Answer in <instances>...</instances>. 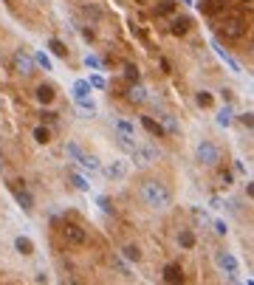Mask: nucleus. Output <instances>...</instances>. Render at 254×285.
I'll list each match as a JSON object with an SVG mask.
<instances>
[{"mask_svg":"<svg viewBox=\"0 0 254 285\" xmlns=\"http://www.w3.org/2000/svg\"><path fill=\"white\" fill-rule=\"evenodd\" d=\"M178 12V3L175 0H158L156 6H153V17L161 20V17H169V14Z\"/></svg>","mask_w":254,"mask_h":285,"instance_id":"4468645a","label":"nucleus"},{"mask_svg":"<svg viewBox=\"0 0 254 285\" xmlns=\"http://www.w3.org/2000/svg\"><path fill=\"white\" fill-rule=\"evenodd\" d=\"M113 144L119 147L121 152H127V156H130V150H133L139 141H136V136H127V133H119V130H116V133H113Z\"/></svg>","mask_w":254,"mask_h":285,"instance_id":"2eb2a0df","label":"nucleus"},{"mask_svg":"<svg viewBox=\"0 0 254 285\" xmlns=\"http://www.w3.org/2000/svg\"><path fill=\"white\" fill-rule=\"evenodd\" d=\"M178 246H181V249H195L192 229H181V231H178Z\"/></svg>","mask_w":254,"mask_h":285,"instance_id":"a878e982","label":"nucleus"},{"mask_svg":"<svg viewBox=\"0 0 254 285\" xmlns=\"http://www.w3.org/2000/svg\"><path fill=\"white\" fill-rule=\"evenodd\" d=\"M161 279H164L167 285H172V282H184V271H181V266H175V263H169V266H164Z\"/></svg>","mask_w":254,"mask_h":285,"instance_id":"dca6fc26","label":"nucleus"},{"mask_svg":"<svg viewBox=\"0 0 254 285\" xmlns=\"http://www.w3.org/2000/svg\"><path fill=\"white\" fill-rule=\"evenodd\" d=\"M12 195H14V200L20 203V209H23L26 215L34 212V195L26 189V184H23V181H12Z\"/></svg>","mask_w":254,"mask_h":285,"instance_id":"423d86ee","label":"nucleus"},{"mask_svg":"<svg viewBox=\"0 0 254 285\" xmlns=\"http://www.w3.org/2000/svg\"><path fill=\"white\" fill-rule=\"evenodd\" d=\"M34 282H48V274H42V271H40V274L34 277Z\"/></svg>","mask_w":254,"mask_h":285,"instance_id":"c03bdc74","label":"nucleus"},{"mask_svg":"<svg viewBox=\"0 0 254 285\" xmlns=\"http://www.w3.org/2000/svg\"><path fill=\"white\" fill-rule=\"evenodd\" d=\"M40 121H45V124H54L57 113H54V110H40Z\"/></svg>","mask_w":254,"mask_h":285,"instance_id":"4c0bfd02","label":"nucleus"},{"mask_svg":"<svg viewBox=\"0 0 254 285\" xmlns=\"http://www.w3.org/2000/svg\"><path fill=\"white\" fill-rule=\"evenodd\" d=\"M218 34L223 37V40H243V37H246V20L235 12L223 14V17L218 20Z\"/></svg>","mask_w":254,"mask_h":285,"instance_id":"f03ea898","label":"nucleus"},{"mask_svg":"<svg viewBox=\"0 0 254 285\" xmlns=\"http://www.w3.org/2000/svg\"><path fill=\"white\" fill-rule=\"evenodd\" d=\"M220 187H223V189H229V187H232V172H229V170L220 172Z\"/></svg>","mask_w":254,"mask_h":285,"instance_id":"a19ab883","label":"nucleus"},{"mask_svg":"<svg viewBox=\"0 0 254 285\" xmlns=\"http://www.w3.org/2000/svg\"><path fill=\"white\" fill-rule=\"evenodd\" d=\"M60 235L68 246H85L88 243V229H82L79 223H62Z\"/></svg>","mask_w":254,"mask_h":285,"instance_id":"39448f33","label":"nucleus"},{"mask_svg":"<svg viewBox=\"0 0 254 285\" xmlns=\"http://www.w3.org/2000/svg\"><path fill=\"white\" fill-rule=\"evenodd\" d=\"M31 60H34V68H42V71H54V65H51V57L45 54V51H37V54H31Z\"/></svg>","mask_w":254,"mask_h":285,"instance_id":"b1692460","label":"nucleus"},{"mask_svg":"<svg viewBox=\"0 0 254 285\" xmlns=\"http://www.w3.org/2000/svg\"><path fill=\"white\" fill-rule=\"evenodd\" d=\"M237 121H240V124H243L246 130H251V124H254V119H251V113H248V110H246V113H240V116H237Z\"/></svg>","mask_w":254,"mask_h":285,"instance_id":"58836bf2","label":"nucleus"},{"mask_svg":"<svg viewBox=\"0 0 254 285\" xmlns=\"http://www.w3.org/2000/svg\"><path fill=\"white\" fill-rule=\"evenodd\" d=\"M79 152H82V150H79V144H73V141H68V144H65V156L68 158H73V161H77Z\"/></svg>","mask_w":254,"mask_h":285,"instance_id":"c9c22d12","label":"nucleus"},{"mask_svg":"<svg viewBox=\"0 0 254 285\" xmlns=\"http://www.w3.org/2000/svg\"><path fill=\"white\" fill-rule=\"evenodd\" d=\"M215 121H218V127H229V124H232V108H229V105H223V108L218 110Z\"/></svg>","mask_w":254,"mask_h":285,"instance_id":"cd10ccee","label":"nucleus"},{"mask_svg":"<svg viewBox=\"0 0 254 285\" xmlns=\"http://www.w3.org/2000/svg\"><path fill=\"white\" fill-rule=\"evenodd\" d=\"M139 198L141 203H144L147 209H153V212H164V209L172 203V192H169V187L164 181H158V178H147L144 184L139 187Z\"/></svg>","mask_w":254,"mask_h":285,"instance_id":"f257e3e1","label":"nucleus"},{"mask_svg":"<svg viewBox=\"0 0 254 285\" xmlns=\"http://www.w3.org/2000/svg\"><path fill=\"white\" fill-rule=\"evenodd\" d=\"M212 229H215V235H218V237H226V235H229V226H226L223 220H215V223H212Z\"/></svg>","mask_w":254,"mask_h":285,"instance_id":"e433bc0d","label":"nucleus"},{"mask_svg":"<svg viewBox=\"0 0 254 285\" xmlns=\"http://www.w3.org/2000/svg\"><path fill=\"white\" fill-rule=\"evenodd\" d=\"M48 51L57 57V60H68V48H65V43H62L60 37H51L48 40Z\"/></svg>","mask_w":254,"mask_h":285,"instance_id":"6ab92c4d","label":"nucleus"},{"mask_svg":"<svg viewBox=\"0 0 254 285\" xmlns=\"http://www.w3.org/2000/svg\"><path fill=\"white\" fill-rule=\"evenodd\" d=\"M34 141H37V144H48V141H51V130L45 127V124H37V127H34Z\"/></svg>","mask_w":254,"mask_h":285,"instance_id":"7c9ffc66","label":"nucleus"},{"mask_svg":"<svg viewBox=\"0 0 254 285\" xmlns=\"http://www.w3.org/2000/svg\"><path fill=\"white\" fill-rule=\"evenodd\" d=\"M77 108L88 110V113H96V105L91 102V96H77Z\"/></svg>","mask_w":254,"mask_h":285,"instance_id":"473e14b6","label":"nucleus"},{"mask_svg":"<svg viewBox=\"0 0 254 285\" xmlns=\"http://www.w3.org/2000/svg\"><path fill=\"white\" fill-rule=\"evenodd\" d=\"M14 249H17V254L31 257V254H34V240H31L29 235H17V237H14Z\"/></svg>","mask_w":254,"mask_h":285,"instance_id":"a211bd4d","label":"nucleus"},{"mask_svg":"<svg viewBox=\"0 0 254 285\" xmlns=\"http://www.w3.org/2000/svg\"><path fill=\"white\" fill-rule=\"evenodd\" d=\"M88 82H91V88H99V91H105V88H108V85H105V79L99 76V73H93V76L88 79Z\"/></svg>","mask_w":254,"mask_h":285,"instance_id":"ea45409f","label":"nucleus"},{"mask_svg":"<svg viewBox=\"0 0 254 285\" xmlns=\"http://www.w3.org/2000/svg\"><path fill=\"white\" fill-rule=\"evenodd\" d=\"M71 184L79 189V192H91V181H88V175H82V172L71 170Z\"/></svg>","mask_w":254,"mask_h":285,"instance_id":"4be33fe9","label":"nucleus"},{"mask_svg":"<svg viewBox=\"0 0 254 285\" xmlns=\"http://www.w3.org/2000/svg\"><path fill=\"white\" fill-rule=\"evenodd\" d=\"M212 45H215V51H218V54H220V60H223V62H226V65H229V68H232V71H235V73H240V65H237V62H235V60H232V57H229V54H226V51H223V48H220V45H218V43H212Z\"/></svg>","mask_w":254,"mask_h":285,"instance_id":"2f4dec72","label":"nucleus"},{"mask_svg":"<svg viewBox=\"0 0 254 285\" xmlns=\"http://www.w3.org/2000/svg\"><path fill=\"white\" fill-rule=\"evenodd\" d=\"M82 14H85L88 20H99V9L91 6V3H85V6H82Z\"/></svg>","mask_w":254,"mask_h":285,"instance_id":"f704fd0d","label":"nucleus"},{"mask_svg":"<svg viewBox=\"0 0 254 285\" xmlns=\"http://www.w3.org/2000/svg\"><path fill=\"white\" fill-rule=\"evenodd\" d=\"M130 158H133V167L147 170V167H153L158 161V150L153 144H136L133 150H130Z\"/></svg>","mask_w":254,"mask_h":285,"instance_id":"7ed1b4c3","label":"nucleus"},{"mask_svg":"<svg viewBox=\"0 0 254 285\" xmlns=\"http://www.w3.org/2000/svg\"><path fill=\"white\" fill-rule=\"evenodd\" d=\"M0 108H3V105H0Z\"/></svg>","mask_w":254,"mask_h":285,"instance_id":"49530a36","label":"nucleus"},{"mask_svg":"<svg viewBox=\"0 0 254 285\" xmlns=\"http://www.w3.org/2000/svg\"><path fill=\"white\" fill-rule=\"evenodd\" d=\"M141 127H144L150 136H156V139H164V136H167V133H164V127H161V121L153 119V116H141Z\"/></svg>","mask_w":254,"mask_h":285,"instance_id":"f3484780","label":"nucleus"},{"mask_svg":"<svg viewBox=\"0 0 254 285\" xmlns=\"http://www.w3.org/2000/svg\"><path fill=\"white\" fill-rule=\"evenodd\" d=\"M99 172H102V175L108 178V181H124L127 172H130V164H127V161H121V158H116V161L105 164Z\"/></svg>","mask_w":254,"mask_h":285,"instance_id":"6e6552de","label":"nucleus"},{"mask_svg":"<svg viewBox=\"0 0 254 285\" xmlns=\"http://www.w3.org/2000/svg\"><path fill=\"white\" fill-rule=\"evenodd\" d=\"M12 71L20 73V76H31L34 73V60H31V54H26L23 48H17L12 54Z\"/></svg>","mask_w":254,"mask_h":285,"instance_id":"0eeeda50","label":"nucleus"},{"mask_svg":"<svg viewBox=\"0 0 254 285\" xmlns=\"http://www.w3.org/2000/svg\"><path fill=\"white\" fill-rule=\"evenodd\" d=\"M99 206H102V212H113V206H110V200L105 198V195L99 198Z\"/></svg>","mask_w":254,"mask_h":285,"instance_id":"37998d69","label":"nucleus"},{"mask_svg":"<svg viewBox=\"0 0 254 285\" xmlns=\"http://www.w3.org/2000/svg\"><path fill=\"white\" fill-rule=\"evenodd\" d=\"M121 76H124V82L127 85H130V82H139V68L133 65V62H124V68H121Z\"/></svg>","mask_w":254,"mask_h":285,"instance_id":"bb28decb","label":"nucleus"},{"mask_svg":"<svg viewBox=\"0 0 254 285\" xmlns=\"http://www.w3.org/2000/svg\"><path fill=\"white\" fill-rule=\"evenodd\" d=\"M175 3H181V6H195L192 0H175Z\"/></svg>","mask_w":254,"mask_h":285,"instance_id":"a18cd8bd","label":"nucleus"},{"mask_svg":"<svg viewBox=\"0 0 254 285\" xmlns=\"http://www.w3.org/2000/svg\"><path fill=\"white\" fill-rule=\"evenodd\" d=\"M77 164L82 167V170L88 172V175H91V172H99V170H102V161H99L96 156H91V152H79Z\"/></svg>","mask_w":254,"mask_h":285,"instance_id":"f8f14e48","label":"nucleus"},{"mask_svg":"<svg viewBox=\"0 0 254 285\" xmlns=\"http://www.w3.org/2000/svg\"><path fill=\"white\" fill-rule=\"evenodd\" d=\"M226 9V0H204L200 3V12L204 14H218V12H223Z\"/></svg>","mask_w":254,"mask_h":285,"instance_id":"5701e85b","label":"nucleus"},{"mask_svg":"<svg viewBox=\"0 0 254 285\" xmlns=\"http://www.w3.org/2000/svg\"><path fill=\"white\" fill-rule=\"evenodd\" d=\"M121 257L127 263H141V249L136 243H127V246H121Z\"/></svg>","mask_w":254,"mask_h":285,"instance_id":"aec40b11","label":"nucleus"},{"mask_svg":"<svg viewBox=\"0 0 254 285\" xmlns=\"http://www.w3.org/2000/svg\"><path fill=\"white\" fill-rule=\"evenodd\" d=\"M195 105H198L200 110H209L212 105H215V96H212L209 91H198L195 93Z\"/></svg>","mask_w":254,"mask_h":285,"instance_id":"393cba45","label":"nucleus"},{"mask_svg":"<svg viewBox=\"0 0 254 285\" xmlns=\"http://www.w3.org/2000/svg\"><path fill=\"white\" fill-rule=\"evenodd\" d=\"M158 121H161V127H164V133H167V136H175L178 130H181V127H178V121L172 119L169 113H161V116H158Z\"/></svg>","mask_w":254,"mask_h":285,"instance_id":"412c9836","label":"nucleus"},{"mask_svg":"<svg viewBox=\"0 0 254 285\" xmlns=\"http://www.w3.org/2000/svg\"><path fill=\"white\" fill-rule=\"evenodd\" d=\"M113 127L119 130V133H127V136H136V124L130 119H116L113 121Z\"/></svg>","mask_w":254,"mask_h":285,"instance_id":"c85d7f7f","label":"nucleus"},{"mask_svg":"<svg viewBox=\"0 0 254 285\" xmlns=\"http://www.w3.org/2000/svg\"><path fill=\"white\" fill-rule=\"evenodd\" d=\"M77 96H91V82L88 79H77L73 82V99Z\"/></svg>","mask_w":254,"mask_h":285,"instance_id":"c756f323","label":"nucleus"},{"mask_svg":"<svg viewBox=\"0 0 254 285\" xmlns=\"http://www.w3.org/2000/svg\"><path fill=\"white\" fill-rule=\"evenodd\" d=\"M82 37L88 40V43H93L96 40V34H93V29H88V25H82Z\"/></svg>","mask_w":254,"mask_h":285,"instance_id":"79ce46f5","label":"nucleus"},{"mask_svg":"<svg viewBox=\"0 0 254 285\" xmlns=\"http://www.w3.org/2000/svg\"><path fill=\"white\" fill-rule=\"evenodd\" d=\"M124 99H127L130 105H144V102H147V88L141 85V82H130V85H127Z\"/></svg>","mask_w":254,"mask_h":285,"instance_id":"9b49d317","label":"nucleus"},{"mask_svg":"<svg viewBox=\"0 0 254 285\" xmlns=\"http://www.w3.org/2000/svg\"><path fill=\"white\" fill-rule=\"evenodd\" d=\"M34 99L42 105V108H48V105L57 99V91H54V85H48V82H45V85H37V91H34Z\"/></svg>","mask_w":254,"mask_h":285,"instance_id":"ddd939ff","label":"nucleus"},{"mask_svg":"<svg viewBox=\"0 0 254 285\" xmlns=\"http://www.w3.org/2000/svg\"><path fill=\"white\" fill-rule=\"evenodd\" d=\"M195 158H198V164H204V167H218L220 147L215 144V141H200V144L195 147Z\"/></svg>","mask_w":254,"mask_h":285,"instance_id":"20e7f679","label":"nucleus"},{"mask_svg":"<svg viewBox=\"0 0 254 285\" xmlns=\"http://www.w3.org/2000/svg\"><path fill=\"white\" fill-rule=\"evenodd\" d=\"M215 266L220 268V271L223 274H229V277H235L237 274V257L232 254V251H215Z\"/></svg>","mask_w":254,"mask_h":285,"instance_id":"9d476101","label":"nucleus"},{"mask_svg":"<svg viewBox=\"0 0 254 285\" xmlns=\"http://www.w3.org/2000/svg\"><path fill=\"white\" fill-rule=\"evenodd\" d=\"M85 65L91 68V71H102V60L93 57V54H85Z\"/></svg>","mask_w":254,"mask_h":285,"instance_id":"72a5a7b5","label":"nucleus"},{"mask_svg":"<svg viewBox=\"0 0 254 285\" xmlns=\"http://www.w3.org/2000/svg\"><path fill=\"white\" fill-rule=\"evenodd\" d=\"M192 31V17L189 14H169V34L172 37H184Z\"/></svg>","mask_w":254,"mask_h":285,"instance_id":"1a4fd4ad","label":"nucleus"}]
</instances>
